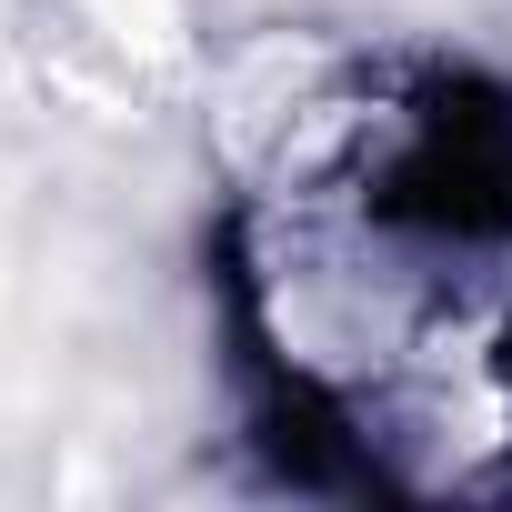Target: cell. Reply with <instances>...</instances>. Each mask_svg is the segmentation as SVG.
Wrapping results in <instances>:
<instances>
[{
  "label": "cell",
  "mask_w": 512,
  "mask_h": 512,
  "mask_svg": "<svg viewBox=\"0 0 512 512\" xmlns=\"http://www.w3.org/2000/svg\"><path fill=\"white\" fill-rule=\"evenodd\" d=\"M382 221L402 231H442V241H482L512 231V111L492 91H442L412 141L382 171Z\"/></svg>",
  "instance_id": "1"
}]
</instances>
